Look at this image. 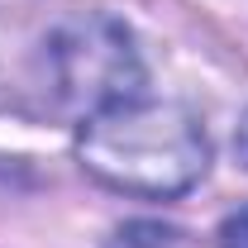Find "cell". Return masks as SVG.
<instances>
[{
    "instance_id": "obj_1",
    "label": "cell",
    "mask_w": 248,
    "mask_h": 248,
    "mask_svg": "<svg viewBox=\"0 0 248 248\" xmlns=\"http://www.w3.org/2000/svg\"><path fill=\"white\" fill-rule=\"evenodd\" d=\"M77 157L95 182L124 196H182L210 167V139L177 100L129 95L81 120Z\"/></svg>"
},
{
    "instance_id": "obj_2",
    "label": "cell",
    "mask_w": 248,
    "mask_h": 248,
    "mask_svg": "<svg viewBox=\"0 0 248 248\" xmlns=\"http://www.w3.org/2000/svg\"><path fill=\"white\" fill-rule=\"evenodd\" d=\"M48 62L58 77V95L86 115L115 100H129L143 86L134 38L115 15H86V19L62 24L48 43Z\"/></svg>"
},
{
    "instance_id": "obj_3",
    "label": "cell",
    "mask_w": 248,
    "mask_h": 248,
    "mask_svg": "<svg viewBox=\"0 0 248 248\" xmlns=\"http://www.w3.org/2000/svg\"><path fill=\"white\" fill-rule=\"evenodd\" d=\"M219 248H248V205L219 224Z\"/></svg>"
},
{
    "instance_id": "obj_4",
    "label": "cell",
    "mask_w": 248,
    "mask_h": 248,
    "mask_svg": "<svg viewBox=\"0 0 248 248\" xmlns=\"http://www.w3.org/2000/svg\"><path fill=\"white\" fill-rule=\"evenodd\" d=\"M234 153H239V162L248 167V115L239 120V134H234Z\"/></svg>"
}]
</instances>
